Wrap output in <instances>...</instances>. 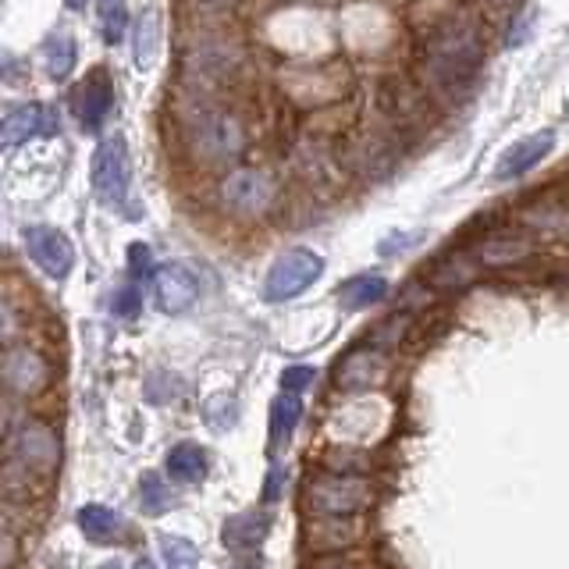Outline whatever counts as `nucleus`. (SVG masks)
Masks as SVG:
<instances>
[{"label": "nucleus", "mask_w": 569, "mask_h": 569, "mask_svg": "<svg viewBox=\"0 0 569 569\" xmlns=\"http://www.w3.org/2000/svg\"><path fill=\"white\" fill-rule=\"evenodd\" d=\"M75 57H78V51L68 33H54L43 43V65L51 78H68V72L75 68Z\"/></svg>", "instance_id": "nucleus-22"}, {"label": "nucleus", "mask_w": 569, "mask_h": 569, "mask_svg": "<svg viewBox=\"0 0 569 569\" xmlns=\"http://www.w3.org/2000/svg\"><path fill=\"white\" fill-rule=\"evenodd\" d=\"M25 253L33 257L40 271L51 278H65L75 264V249L68 243V235H61L57 228H46V225L25 232Z\"/></svg>", "instance_id": "nucleus-10"}, {"label": "nucleus", "mask_w": 569, "mask_h": 569, "mask_svg": "<svg viewBox=\"0 0 569 569\" xmlns=\"http://www.w3.org/2000/svg\"><path fill=\"white\" fill-rule=\"evenodd\" d=\"M14 559H19V534H14V524L0 527V569H14Z\"/></svg>", "instance_id": "nucleus-30"}, {"label": "nucleus", "mask_w": 569, "mask_h": 569, "mask_svg": "<svg viewBox=\"0 0 569 569\" xmlns=\"http://www.w3.org/2000/svg\"><path fill=\"white\" fill-rule=\"evenodd\" d=\"M267 537V516L260 513H243V516H232L225 524V545L232 551H249L257 548Z\"/></svg>", "instance_id": "nucleus-21"}, {"label": "nucleus", "mask_w": 569, "mask_h": 569, "mask_svg": "<svg viewBox=\"0 0 569 569\" xmlns=\"http://www.w3.org/2000/svg\"><path fill=\"white\" fill-rule=\"evenodd\" d=\"M129 257H132V275H136V278H139V275L147 278V275H150V249H147V246H132Z\"/></svg>", "instance_id": "nucleus-32"}, {"label": "nucleus", "mask_w": 569, "mask_h": 569, "mask_svg": "<svg viewBox=\"0 0 569 569\" xmlns=\"http://www.w3.org/2000/svg\"><path fill=\"white\" fill-rule=\"evenodd\" d=\"M100 569H121L118 562H107V566H100Z\"/></svg>", "instance_id": "nucleus-35"}, {"label": "nucleus", "mask_w": 569, "mask_h": 569, "mask_svg": "<svg viewBox=\"0 0 569 569\" xmlns=\"http://www.w3.org/2000/svg\"><path fill=\"white\" fill-rule=\"evenodd\" d=\"M136 569H157V566H153L150 559H139V562H136Z\"/></svg>", "instance_id": "nucleus-34"}, {"label": "nucleus", "mask_w": 569, "mask_h": 569, "mask_svg": "<svg viewBox=\"0 0 569 569\" xmlns=\"http://www.w3.org/2000/svg\"><path fill=\"white\" fill-rule=\"evenodd\" d=\"M168 473L179 484H200L207 477V452L193 445V441H182V445L168 452Z\"/></svg>", "instance_id": "nucleus-18"}, {"label": "nucleus", "mask_w": 569, "mask_h": 569, "mask_svg": "<svg viewBox=\"0 0 569 569\" xmlns=\"http://www.w3.org/2000/svg\"><path fill=\"white\" fill-rule=\"evenodd\" d=\"M157 43H161V19L150 11L147 19L136 25V65H150L157 54Z\"/></svg>", "instance_id": "nucleus-24"}, {"label": "nucleus", "mask_w": 569, "mask_h": 569, "mask_svg": "<svg viewBox=\"0 0 569 569\" xmlns=\"http://www.w3.org/2000/svg\"><path fill=\"white\" fill-rule=\"evenodd\" d=\"M139 310H142V292L136 289V284H125V289L115 296V313L125 321H132Z\"/></svg>", "instance_id": "nucleus-29"}, {"label": "nucleus", "mask_w": 569, "mask_h": 569, "mask_svg": "<svg viewBox=\"0 0 569 569\" xmlns=\"http://www.w3.org/2000/svg\"><path fill=\"white\" fill-rule=\"evenodd\" d=\"M243 569H260V566H243Z\"/></svg>", "instance_id": "nucleus-37"}, {"label": "nucleus", "mask_w": 569, "mask_h": 569, "mask_svg": "<svg viewBox=\"0 0 569 569\" xmlns=\"http://www.w3.org/2000/svg\"><path fill=\"white\" fill-rule=\"evenodd\" d=\"M189 142H193V153L200 161H232V157L243 153V129L239 121L228 118V115H217V110H203V115L193 121V129H189Z\"/></svg>", "instance_id": "nucleus-4"}, {"label": "nucleus", "mask_w": 569, "mask_h": 569, "mask_svg": "<svg viewBox=\"0 0 569 569\" xmlns=\"http://www.w3.org/2000/svg\"><path fill=\"white\" fill-rule=\"evenodd\" d=\"M100 22H104V40L107 43H118L125 36V0H100Z\"/></svg>", "instance_id": "nucleus-27"}, {"label": "nucleus", "mask_w": 569, "mask_h": 569, "mask_svg": "<svg viewBox=\"0 0 569 569\" xmlns=\"http://www.w3.org/2000/svg\"><path fill=\"white\" fill-rule=\"evenodd\" d=\"M406 331H409V313H395V318H385L382 324L374 328V335H371L374 350H382V353L395 350V345L402 342Z\"/></svg>", "instance_id": "nucleus-25"}, {"label": "nucleus", "mask_w": 569, "mask_h": 569, "mask_svg": "<svg viewBox=\"0 0 569 569\" xmlns=\"http://www.w3.org/2000/svg\"><path fill=\"white\" fill-rule=\"evenodd\" d=\"M495 4H509V0H495Z\"/></svg>", "instance_id": "nucleus-36"}, {"label": "nucleus", "mask_w": 569, "mask_h": 569, "mask_svg": "<svg viewBox=\"0 0 569 569\" xmlns=\"http://www.w3.org/2000/svg\"><path fill=\"white\" fill-rule=\"evenodd\" d=\"M359 530L363 527L356 524L353 516H328V519H318V524L310 527V537L321 551H342V548H350L356 541Z\"/></svg>", "instance_id": "nucleus-17"}, {"label": "nucleus", "mask_w": 569, "mask_h": 569, "mask_svg": "<svg viewBox=\"0 0 569 569\" xmlns=\"http://www.w3.org/2000/svg\"><path fill=\"white\" fill-rule=\"evenodd\" d=\"M299 417H303V402H299V395L296 391H281L275 399V406H271V449L289 445Z\"/></svg>", "instance_id": "nucleus-20"}, {"label": "nucleus", "mask_w": 569, "mask_h": 569, "mask_svg": "<svg viewBox=\"0 0 569 569\" xmlns=\"http://www.w3.org/2000/svg\"><path fill=\"white\" fill-rule=\"evenodd\" d=\"M161 548H164L168 569H196L200 562V551L189 545L185 537H161Z\"/></svg>", "instance_id": "nucleus-26"}, {"label": "nucleus", "mask_w": 569, "mask_h": 569, "mask_svg": "<svg viewBox=\"0 0 569 569\" xmlns=\"http://www.w3.org/2000/svg\"><path fill=\"white\" fill-rule=\"evenodd\" d=\"M8 460L29 470L36 481H51L61 466V438L54 423L40 417H22L8 423Z\"/></svg>", "instance_id": "nucleus-1"}, {"label": "nucleus", "mask_w": 569, "mask_h": 569, "mask_svg": "<svg viewBox=\"0 0 569 569\" xmlns=\"http://www.w3.org/2000/svg\"><path fill=\"white\" fill-rule=\"evenodd\" d=\"M307 505L321 516H356L371 505V481L356 473H318L307 484Z\"/></svg>", "instance_id": "nucleus-2"}, {"label": "nucleus", "mask_w": 569, "mask_h": 569, "mask_svg": "<svg viewBox=\"0 0 569 569\" xmlns=\"http://www.w3.org/2000/svg\"><path fill=\"white\" fill-rule=\"evenodd\" d=\"M534 253V243L519 239V235H492L473 246V260L481 267H513L519 260H527Z\"/></svg>", "instance_id": "nucleus-15"}, {"label": "nucleus", "mask_w": 569, "mask_h": 569, "mask_svg": "<svg viewBox=\"0 0 569 569\" xmlns=\"http://www.w3.org/2000/svg\"><path fill=\"white\" fill-rule=\"evenodd\" d=\"M78 530H83L89 541L110 545L125 537V519L121 513L107 509V505H83V509H78Z\"/></svg>", "instance_id": "nucleus-16"}, {"label": "nucleus", "mask_w": 569, "mask_h": 569, "mask_svg": "<svg viewBox=\"0 0 569 569\" xmlns=\"http://www.w3.org/2000/svg\"><path fill=\"white\" fill-rule=\"evenodd\" d=\"M551 147H556V132H534L527 139H519L513 142L509 150L502 153V161L495 164V179L498 182H509V179H519V175H527V171L541 161V157L551 153Z\"/></svg>", "instance_id": "nucleus-13"}, {"label": "nucleus", "mask_w": 569, "mask_h": 569, "mask_svg": "<svg viewBox=\"0 0 569 569\" xmlns=\"http://www.w3.org/2000/svg\"><path fill=\"white\" fill-rule=\"evenodd\" d=\"M473 278H477V267L470 264V257H449V260H438V267L431 271V284L434 289H449V292H455V289H463V284H470Z\"/></svg>", "instance_id": "nucleus-23"}, {"label": "nucleus", "mask_w": 569, "mask_h": 569, "mask_svg": "<svg viewBox=\"0 0 569 569\" xmlns=\"http://www.w3.org/2000/svg\"><path fill=\"white\" fill-rule=\"evenodd\" d=\"M313 569H363L356 559H342V556H335V559H321V562H313Z\"/></svg>", "instance_id": "nucleus-33"}, {"label": "nucleus", "mask_w": 569, "mask_h": 569, "mask_svg": "<svg viewBox=\"0 0 569 569\" xmlns=\"http://www.w3.org/2000/svg\"><path fill=\"white\" fill-rule=\"evenodd\" d=\"M221 203L239 217H260L275 203V179L257 168H239L221 182Z\"/></svg>", "instance_id": "nucleus-7"}, {"label": "nucleus", "mask_w": 569, "mask_h": 569, "mask_svg": "<svg viewBox=\"0 0 569 569\" xmlns=\"http://www.w3.org/2000/svg\"><path fill=\"white\" fill-rule=\"evenodd\" d=\"M54 382L51 359H46L36 345H8L4 350V385L19 399H36Z\"/></svg>", "instance_id": "nucleus-6"}, {"label": "nucleus", "mask_w": 569, "mask_h": 569, "mask_svg": "<svg viewBox=\"0 0 569 569\" xmlns=\"http://www.w3.org/2000/svg\"><path fill=\"white\" fill-rule=\"evenodd\" d=\"M313 377H318L313 367H289L281 374V391H303L307 385H313Z\"/></svg>", "instance_id": "nucleus-31"}, {"label": "nucleus", "mask_w": 569, "mask_h": 569, "mask_svg": "<svg viewBox=\"0 0 569 569\" xmlns=\"http://www.w3.org/2000/svg\"><path fill=\"white\" fill-rule=\"evenodd\" d=\"M391 371V359L382 350H356L339 363V388L345 391H359V388H374L382 385Z\"/></svg>", "instance_id": "nucleus-12"}, {"label": "nucleus", "mask_w": 569, "mask_h": 569, "mask_svg": "<svg viewBox=\"0 0 569 569\" xmlns=\"http://www.w3.org/2000/svg\"><path fill=\"white\" fill-rule=\"evenodd\" d=\"M321 271H324V260L313 249H289L275 260L264 292L271 303H284V299H296L303 289H310V284L321 278Z\"/></svg>", "instance_id": "nucleus-5"}, {"label": "nucleus", "mask_w": 569, "mask_h": 569, "mask_svg": "<svg viewBox=\"0 0 569 569\" xmlns=\"http://www.w3.org/2000/svg\"><path fill=\"white\" fill-rule=\"evenodd\" d=\"M110 107H115V93H110L107 78L97 72L83 89H78V121H83V129L100 132V125L107 121Z\"/></svg>", "instance_id": "nucleus-14"}, {"label": "nucleus", "mask_w": 569, "mask_h": 569, "mask_svg": "<svg viewBox=\"0 0 569 569\" xmlns=\"http://www.w3.org/2000/svg\"><path fill=\"white\" fill-rule=\"evenodd\" d=\"M139 502H142V513H161V509H168V505H171V492H164L161 477L147 473V477H142V495H139Z\"/></svg>", "instance_id": "nucleus-28"}, {"label": "nucleus", "mask_w": 569, "mask_h": 569, "mask_svg": "<svg viewBox=\"0 0 569 569\" xmlns=\"http://www.w3.org/2000/svg\"><path fill=\"white\" fill-rule=\"evenodd\" d=\"M481 65V46L473 36H460L452 43H441L431 57V75L441 89H460L466 86L473 72Z\"/></svg>", "instance_id": "nucleus-8"}, {"label": "nucleus", "mask_w": 569, "mask_h": 569, "mask_svg": "<svg viewBox=\"0 0 569 569\" xmlns=\"http://www.w3.org/2000/svg\"><path fill=\"white\" fill-rule=\"evenodd\" d=\"M57 132V115L46 104H19L4 115L0 125V142L8 150L22 147V142H33L40 136H54Z\"/></svg>", "instance_id": "nucleus-11"}, {"label": "nucleus", "mask_w": 569, "mask_h": 569, "mask_svg": "<svg viewBox=\"0 0 569 569\" xmlns=\"http://www.w3.org/2000/svg\"><path fill=\"white\" fill-rule=\"evenodd\" d=\"M129 185H132L129 142H125V136H110L93 153V193L100 196L104 207L121 211L129 203Z\"/></svg>", "instance_id": "nucleus-3"}, {"label": "nucleus", "mask_w": 569, "mask_h": 569, "mask_svg": "<svg viewBox=\"0 0 569 569\" xmlns=\"http://www.w3.org/2000/svg\"><path fill=\"white\" fill-rule=\"evenodd\" d=\"M385 296H388V281L382 275H359L339 289V303H342V310H363V307L382 303Z\"/></svg>", "instance_id": "nucleus-19"}, {"label": "nucleus", "mask_w": 569, "mask_h": 569, "mask_svg": "<svg viewBox=\"0 0 569 569\" xmlns=\"http://www.w3.org/2000/svg\"><path fill=\"white\" fill-rule=\"evenodd\" d=\"M200 281L185 264H161L153 271V299L161 313H185L196 303Z\"/></svg>", "instance_id": "nucleus-9"}]
</instances>
